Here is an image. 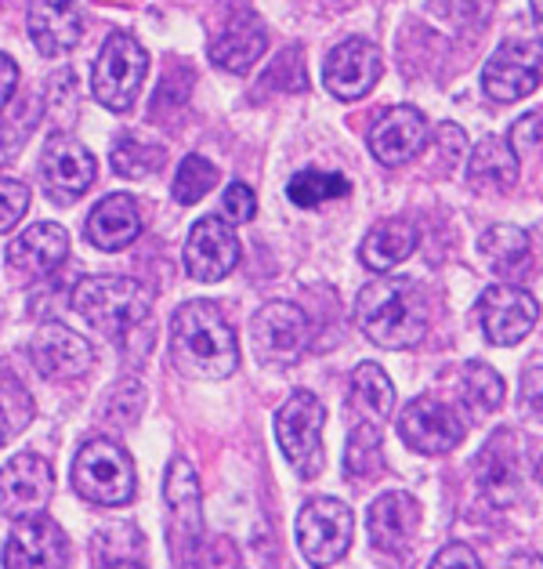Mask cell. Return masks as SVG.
Returning a JSON list of instances; mask_svg holds the SVG:
<instances>
[{"label": "cell", "instance_id": "8d00e7d4", "mask_svg": "<svg viewBox=\"0 0 543 569\" xmlns=\"http://www.w3.org/2000/svg\"><path fill=\"white\" fill-rule=\"evenodd\" d=\"M30 211V186L16 182V178H0V232L16 229Z\"/></svg>", "mask_w": 543, "mask_h": 569}, {"label": "cell", "instance_id": "d6a6232c", "mask_svg": "<svg viewBox=\"0 0 543 569\" xmlns=\"http://www.w3.org/2000/svg\"><path fill=\"white\" fill-rule=\"evenodd\" d=\"M344 471L355 479L384 476V450H381L378 425H370V421L355 425V432L348 436V447H344Z\"/></svg>", "mask_w": 543, "mask_h": 569}, {"label": "cell", "instance_id": "4dcf8cb0", "mask_svg": "<svg viewBox=\"0 0 543 569\" xmlns=\"http://www.w3.org/2000/svg\"><path fill=\"white\" fill-rule=\"evenodd\" d=\"M94 566H145V540L134 526H102L94 537Z\"/></svg>", "mask_w": 543, "mask_h": 569}, {"label": "cell", "instance_id": "ee69618b", "mask_svg": "<svg viewBox=\"0 0 543 569\" xmlns=\"http://www.w3.org/2000/svg\"><path fill=\"white\" fill-rule=\"evenodd\" d=\"M533 22H536L540 40H543V0H533Z\"/></svg>", "mask_w": 543, "mask_h": 569}, {"label": "cell", "instance_id": "ab89813d", "mask_svg": "<svg viewBox=\"0 0 543 569\" xmlns=\"http://www.w3.org/2000/svg\"><path fill=\"white\" fill-rule=\"evenodd\" d=\"M540 146H543V113H529L511 128V149L522 157V152H533Z\"/></svg>", "mask_w": 543, "mask_h": 569}, {"label": "cell", "instance_id": "5bb4252c", "mask_svg": "<svg viewBox=\"0 0 543 569\" xmlns=\"http://www.w3.org/2000/svg\"><path fill=\"white\" fill-rule=\"evenodd\" d=\"M381 51L370 40L352 37L330 51V59L323 66V84L333 99L341 102H359L362 94H370L373 84L381 80Z\"/></svg>", "mask_w": 543, "mask_h": 569}, {"label": "cell", "instance_id": "44dd1931", "mask_svg": "<svg viewBox=\"0 0 543 569\" xmlns=\"http://www.w3.org/2000/svg\"><path fill=\"white\" fill-rule=\"evenodd\" d=\"M30 37L40 54H66L83 37V4L80 0H33L30 4Z\"/></svg>", "mask_w": 543, "mask_h": 569}, {"label": "cell", "instance_id": "4316f807", "mask_svg": "<svg viewBox=\"0 0 543 569\" xmlns=\"http://www.w3.org/2000/svg\"><path fill=\"white\" fill-rule=\"evenodd\" d=\"M416 240H421V236H416L413 221L384 218L366 232V240H362V247H359V258H362V266H366V269L388 272V269L402 266V261L416 251Z\"/></svg>", "mask_w": 543, "mask_h": 569}, {"label": "cell", "instance_id": "ba28073f", "mask_svg": "<svg viewBox=\"0 0 543 569\" xmlns=\"http://www.w3.org/2000/svg\"><path fill=\"white\" fill-rule=\"evenodd\" d=\"M352 508L333 497H315L298 516V545L309 566H333L352 548Z\"/></svg>", "mask_w": 543, "mask_h": 569}, {"label": "cell", "instance_id": "f1b7e54d", "mask_svg": "<svg viewBox=\"0 0 543 569\" xmlns=\"http://www.w3.org/2000/svg\"><path fill=\"white\" fill-rule=\"evenodd\" d=\"M482 254L500 276H522L533 269V240L519 226H493L482 236Z\"/></svg>", "mask_w": 543, "mask_h": 569}, {"label": "cell", "instance_id": "52a82bcc", "mask_svg": "<svg viewBox=\"0 0 543 569\" xmlns=\"http://www.w3.org/2000/svg\"><path fill=\"white\" fill-rule=\"evenodd\" d=\"M145 69H149L145 48L128 33H113L102 44L99 62H94V73H91L94 99L105 109H113V113H128L138 99V91H142Z\"/></svg>", "mask_w": 543, "mask_h": 569}, {"label": "cell", "instance_id": "30bf717a", "mask_svg": "<svg viewBox=\"0 0 543 569\" xmlns=\"http://www.w3.org/2000/svg\"><path fill=\"white\" fill-rule=\"evenodd\" d=\"M540 305L529 290L514 283H496L479 298V323L482 335L496 349H511L522 338H529V330L536 327Z\"/></svg>", "mask_w": 543, "mask_h": 569}, {"label": "cell", "instance_id": "484cf974", "mask_svg": "<svg viewBox=\"0 0 543 569\" xmlns=\"http://www.w3.org/2000/svg\"><path fill=\"white\" fill-rule=\"evenodd\" d=\"M269 48V33L254 16H240L211 40V62L229 73H250Z\"/></svg>", "mask_w": 543, "mask_h": 569}, {"label": "cell", "instance_id": "e575fe53", "mask_svg": "<svg viewBox=\"0 0 543 569\" xmlns=\"http://www.w3.org/2000/svg\"><path fill=\"white\" fill-rule=\"evenodd\" d=\"M163 168V149L145 146L138 138H120L113 146V171L120 178H145Z\"/></svg>", "mask_w": 543, "mask_h": 569}, {"label": "cell", "instance_id": "8992f818", "mask_svg": "<svg viewBox=\"0 0 543 569\" xmlns=\"http://www.w3.org/2000/svg\"><path fill=\"white\" fill-rule=\"evenodd\" d=\"M323 402L312 392H294L275 413V439L301 479H315L323 471Z\"/></svg>", "mask_w": 543, "mask_h": 569}, {"label": "cell", "instance_id": "3957f363", "mask_svg": "<svg viewBox=\"0 0 543 569\" xmlns=\"http://www.w3.org/2000/svg\"><path fill=\"white\" fill-rule=\"evenodd\" d=\"M73 309L105 338H123L149 319V290L128 276H91L77 283Z\"/></svg>", "mask_w": 543, "mask_h": 569}, {"label": "cell", "instance_id": "277c9868", "mask_svg": "<svg viewBox=\"0 0 543 569\" xmlns=\"http://www.w3.org/2000/svg\"><path fill=\"white\" fill-rule=\"evenodd\" d=\"M73 486L83 501L99 508L131 505L134 497V461L113 439L83 442L73 461Z\"/></svg>", "mask_w": 543, "mask_h": 569}, {"label": "cell", "instance_id": "7402d4cb", "mask_svg": "<svg viewBox=\"0 0 543 569\" xmlns=\"http://www.w3.org/2000/svg\"><path fill=\"white\" fill-rule=\"evenodd\" d=\"M66 258H69V236L54 221H37V226H30L8 247V266L30 276V280L51 276Z\"/></svg>", "mask_w": 543, "mask_h": 569}, {"label": "cell", "instance_id": "603a6c76", "mask_svg": "<svg viewBox=\"0 0 543 569\" xmlns=\"http://www.w3.org/2000/svg\"><path fill=\"white\" fill-rule=\"evenodd\" d=\"M370 540L384 555H399L421 526V505L410 493H384L370 505Z\"/></svg>", "mask_w": 543, "mask_h": 569}, {"label": "cell", "instance_id": "cb8c5ba5", "mask_svg": "<svg viewBox=\"0 0 543 569\" xmlns=\"http://www.w3.org/2000/svg\"><path fill=\"white\" fill-rule=\"evenodd\" d=\"M467 186L482 197H504L519 186V152L504 138H482L479 149L467 157Z\"/></svg>", "mask_w": 543, "mask_h": 569}, {"label": "cell", "instance_id": "6da1fadb", "mask_svg": "<svg viewBox=\"0 0 543 569\" xmlns=\"http://www.w3.org/2000/svg\"><path fill=\"white\" fill-rule=\"evenodd\" d=\"M355 319L378 349H413L421 345L431 323V305L424 287L402 276H378L359 290Z\"/></svg>", "mask_w": 543, "mask_h": 569}, {"label": "cell", "instance_id": "d590c367", "mask_svg": "<svg viewBox=\"0 0 543 569\" xmlns=\"http://www.w3.org/2000/svg\"><path fill=\"white\" fill-rule=\"evenodd\" d=\"M218 186V171L214 163H207L203 157H185L174 174V200L178 203H200L207 192Z\"/></svg>", "mask_w": 543, "mask_h": 569}, {"label": "cell", "instance_id": "9a60e30c", "mask_svg": "<svg viewBox=\"0 0 543 569\" xmlns=\"http://www.w3.org/2000/svg\"><path fill=\"white\" fill-rule=\"evenodd\" d=\"M54 493V471L40 453H19L0 468V505L11 519L40 516Z\"/></svg>", "mask_w": 543, "mask_h": 569}, {"label": "cell", "instance_id": "bcb514c9", "mask_svg": "<svg viewBox=\"0 0 543 569\" xmlns=\"http://www.w3.org/2000/svg\"><path fill=\"white\" fill-rule=\"evenodd\" d=\"M0 4H4V0H0Z\"/></svg>", "mask_w": 543, "mask_h": 569}, {"label": "cell", "instance_id": "7bdbcfd3", "mask_svg": "<svg viewBox=\"0 0 543 569\" xmlns=\"http://www.w3.org/2000/svg\"><path fill=\"white\" fill-rule=\"evenodd\" d=\"M16 84H19V66L8 59V54H0V109L11 102V94H16Z\"/></svg>", "mask_w": 543, "mask_h": 569}, {"label": "cell", "instance_id": "8fae6325", "mask_svg": "<svg viewBox=\"0 0 543 569\" xmlns=\"http://www.w3.org/2000/svg\"><path fill=\"white\" fill-rule=\"evenodd\" d=\"M464 421L453 407H445L435 396H416L399 418V436L406 439V447L428 457H442L456 450L464 442Z\"/></svg>", "mask_w": 543, "mask_h": 569}, {"label": "cell", "instance_id": "ac0fdd59", "mask_svg": "<svg viewBox=\"0 0 543 569\" xmlns=\"http://www.w3.org/2000/svg\"><path fill=\"white\" fill-rule=\"evenodd\" d=\"M33 367L51 381H73L80 373H88L94 363L91 345L83 341L77 330H69L62 323H44L30 341Z\"/></svg>", "mask_w": 543, "mask_h": 569}, {"label": "cell", "instance_id": "7c38bea8", "mask_svg": "<svg viewBox=\"0 0 543 569\" xmlns=\"http://www.w3.org/2000/svg\"><path fill=\"white\" fill-rule=\"evenodd\" d=\"M250 335H254V349L261 359H269V363H294L312 338V323L301 305L269 301L258 309Z\"/></svg>", "mask_w": 543, "mask_h": 569}, {"label": "cell", "instance_id": "e0dca14e", "mask_svg": "<svg viewBox=\"0 0 543 569\" xmlns=\"http://www.w3.org/2000/svg\"><path fill=\"white\" fill-rule=\"evenodd\" d=\"M69 562V540L59 522L44 516H26L8 537L4 566L8 569H59Z\"/></svg>", "mask_w": 543, "mask_h": 569}, {"label": "cell", "instance_id": "d4e9b609", "mask_svg": "<svg viewBox=\"0 0 543 569\" xmlns=\"http://www.w3.org/2000/svg\"><path fill=\"white\" fill-rule=\"evenodd\" d=\"M83 232H88V240L99 247V251H123V247H131L138 240V232H142V211H138V203L131 197L113 192V197H105L102 203H94Z\"/></svg>", "mask_w": 543, "mask_h": 569}, {"label": "cell", "instance_id": "d6986e66", "mask_svg": "<svg viewBox=\"0 0 543 569\" xmlns=\"http://www.w3.org/2000/svg\"><path fill=\"white\" fill-rule=\"evenodd\" d=\"M94 157L77 138H51L44 157H40V178L54 200H77L94 186Z\"/></svg>", "mask_w": 543, "mask_h": 569}, {"label": "cell", "instance_id": "83f0119b", "mask_svg": "<svg viewBox=\"0 0 543 569\" xmlns=\"http://www.w3.org/2000/svg\"><path fill=\"white\" fill-rule=\"evenodd\" d=\"M348 407H352L362 421L388 425L395 413V385L388 381V373L378 363H359L348 381Z\"/></svg>", "mask_w": 543, "mask_h": 569}, {"label": "cell", "instance_id": "2e32d148", "mask_svg": "<svg viewBox=\"0 0 543 569\" xmlns=\"http://www.w3.org/2000/svg\"><path fill=\"white\" fill-rule=\"evenodd\" d=\"M475 482L496 508H511L522 497V450L511 428H500L475 457Z\"/></svg>", "mask_w": 543, "mask_h": 569}, {"label": "cell", "instance_id": "f6af8a7d", "mask_svg": "<svg viewBox=\"0 0 543 569\" xmlns=\"http://www.w3.org/2000/svg\"><path fill=\"white\" fill-rule=\"evenodd\" d=\"M536 471H540V482H543V457H540V468Z\"/></svg>", "mask_w": 543, "mask_h": 569}, {"label": "cell", "instance_id": "ffe728a7", "mask_svg": "<svg viewBox=\"0 0 543 569\" xmlns=\"http://www.w3.org/2000/svg\"><path fill=\"white\" fill-rule=\"evenodd\" d=\"M428 120L421 109L413 106H395L378 120V128L370 131V149L384 168H402L416 152L428 146Z\"/></svg>", "mask_w": 543, "mask_h": 569}, {"label": "cell", "instance_id": "5b68a950", "mask_svg": "<svg viewBox=\"0 0 543 569\" xmlns=\"http://www.w3.org/2000/svg\"><path fill=\"white\" fill-rule=\"evenodd\" d=\"M167 501V545L178 566L200 562L197 555L203 548V501H200V479L189 461H171L163 482Z\"/></svg>", "mask_w": 543, "mask_h": 569}, {"label": "cell", "instance_id": "60d3db41", "mask_svg": "<svg viewBox=\"0 0 543 569\" xmlns=\"http://www.w3.org/2000/svg\"><path fill=\"white\" fill-rule=\"evenodd\" d=\"M522 399H525V407L536 413V418H543V367L525 370V378H522Z\"/></svg>", "mask_w": 543, "mask_h": 569}, {"label": "cell", "instance_id": "74e56055", "mask_svg": "<svg viewBox=\"0 0 543 569\" xmlns=\"http://www.w3.org/2000/svg\"><path fill=\"white\" fill-rule=\"evenodd\" d=\"M221 211L232 221V226H247V221H254V211H258V200H254V189L243 186V182H232L225 189V200H221Z\"/></svg>", "mask_w": 543, "mask_h": 569}, {"label": "cell", "instance_id": "7a4b0ae2", "mask_svg": "<svg viewBox=\"0 0 543 569\" xmlns=\"http://www.w3.org/2000/svg\"><path fill=\"white\" fill-rule=\"evenodd\" d=\"M171 356L189 378L225 381L240 363V345L214 301H189L171 319Z\"/></svg>", "mask_w": 543, "mask_h": 569}, {"label": "cell", "instance_id": "4fadbf2b", "mask_svg": "<svg viewBox=\"0 0 543 569\" xmlns=\"http://www.w3.org/2000/svg\"><path fill=\"white\" fill-rule=\"evenodd\" d=\"M240 266V240L232 232L229 218H203L192 226L185 240V269L192 280L218 283Z\"/></svg>", "mask_w": 543, "mask_h": 569}, {"label": "cell", "instance_id": "b9f144b4", "mask_svg": "<svg viewBox=\"0 0 543 569\" xmlns=\"http://www.w3.org/2000/svg\"><path fill=\"white\" fill-rule=\"evenodd\" d=\"M445 566H467V569H479V559L475 551H471L467 545H450L442 548L435 559H431V569H445Z\"/></svg>", "mask_w": 543, "mask_h": 569}, {"label": "cell", "instance_id": "9c48e42d", "mask_svg": "<svg viewBox=\"0 0 543 569\" xmlns=\"http://www.w3.org/2000/svg\"><path fill=\"white\" fill-rule=\"evenodd\" d=\"M543 80V44L525 37L504 40L482 69V88L493 102H519Z\"/></svg>", "mask_w": 543, "mask_h": 569}, {"label": "cell", "instance_id": "836d02e7", "mask_svg": "<svg viewBox=\"0 0 543 569\" xmlns=\"http://www.w3.org/2000/svg\"><path fill=\"white\" fill-rule=\"evenodd\" d=\"M30 421H33V399L26 396V388L11 373H0V447L11 436H19Z\"/></svg>", "mask_w": 543, "mask_h": 569}, {"label": "cell", "instance_id": "f35d334b", "mask_svg": "<svg viewBox=\"0 0 543 569\" xmlns=\"http://www.w3.org/2000/svg\"><path fill=\"white\" fill-rule=\"evenodd\" d=\"M138 413H142V392H138L131 402H123V385L117 392H109L105 407H102V421L105 425H117V428H131L138 421Z\"/></svg>", "mask_w": 543, "mask_h": 569}, {"label": "cell", "instance_id": "f546056e", "mask_svg": "<svg viewBox=\"0 0 543 569\" xmlns=\"http://www.w3.org/2000/svg\"><path fill=\"white\" fill-rule=\"evenodd\" d=\"M348 192H352V182H348L344 174H338V171H319V168L298 171L294 178H290V186H286L290 203L304 207V211H312V207H323L330 200H344Z\"/></svg>", "mask_w": 543, "mask_h": 569}, {"label": "cell", "instance_id": "1f68e13d", "mask_svg": "<svg viewBox=\"0 0 543 569\" xmlns=\"http://www.w3.org/2000/svg\"><path fill=\"white\" fill-rule=\"evenodd\" d=\"M461 399L471 413H496L504 407V378L485 363H464Z\"/></svg>", "mask_w": 543, "mask_h": 569}]
</instances>
